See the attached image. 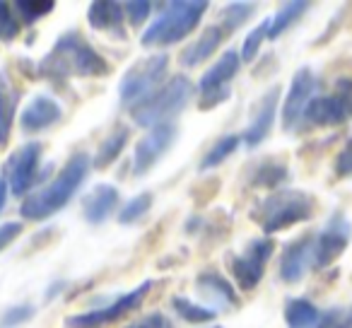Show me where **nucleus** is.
I'll return each instance as SVG.
<instances>
[{
  "mask_svg": "<svg viewBox=\"0 0 352 328\" xmlns=\"http://www.w3.org/2000/svg\"><path fill=\"white\" fill-rule=\"evenodd\" d=\"M273 251L275 241L270 237H261V239L249 241L241 254L227 256V270H230L232 280H234L241 292H254L258 287Z\"/></svg>",
  "mask_w": 352,
  "mask_h": 328,
  "instance_id": "nucleus-8",
  "label": "nucleus"
},
{
  "mask_svg": "<svg viewBox=\"0 0 352 328\" xmlns=\"http://www.w3.org/2000/svg\"><path fill=\"white\" fill-rule=\"evenodd\" d=\"M230 97H232V92H222V94H201V97H198V109H201V111H210V109H215V107H220V104H225Z\"/></svg>",
  "mask_w": 352,
  "mask_h": 328,
  "instance_id": "nucleus-40",
  "label": "nucleus"
},
{
  "mask_svg": "<svg viewBox=\"0 0 352 328\" xmlns=\"http://www.w3.org/2000/svg\"><path fill=\"white\" fill-rule=\"evenodd\" d=\"M316 328H352V307H336L326 311Z\"/></svg>",
  "mask_w": 352,
  "mask_h": 328,
  "instance_id": "nucleus-36",
  "label": "nucleus"
},
{
  "mask_svg": "<svg viewBox=\"0 0 352 328\" xmlns=\"http://www.w3.org/2000/svg\"><path fill=\"white\" fill-rule=\"evenodd\" d=\"M316 212V198L299 188H278L265 196L254 210L249 212L251 220L263 230L265 237H273L294 225L309 222Z\"/></svg>",
  "mask_w": 352,
  "mask_h": 328,
  "instance_id": "nucleus-3",
  "label": "nucleus"
},
{
  "mask_svg": "<svg viewBox=\"0 0 352 328\" xmlns=\"http://www.w3.org/2000/svg\"><path fill=\"white\" fill-rule=\"evenodd\" d=\"M239 142H241V138L239 135H222L220 140L215 142V145L210 147V150L206 152V157L201 160V172H210V169H215V167H220L222 162L225 160H230L232 155L236 152V147H239Z\"/></svg>",
  "mask_w": 352,
  "mask_h": 328,
  "instance_id": "nucleus-27",
  "label": "nucleus"
},
{
  "mask_svg": "<svg viewBox=\"0 0 352 328\" xmlns=\"http://www.w3.org/2000/svg\"><path fill=\"white\" fill-rule=\"evenodd\" d=\"M280 97H283V92H280V87L275 85V87H270L268 92L254 104V109H251V121L244 131L246 147H258L261 142L270 135L273 123H275V113H278Z\"/></svg>",
  "mask_w": 352,
  "mask_h": 328,
  "instance_id": "nucleus-16",
  "label": "nucleus"
},
{
  "mask_svg": "<svg viewBox=\"0 0 352 328\" xmlns=\"http://www.w3.org/2000/svg\"><path fill=\"white\" fill-rule=\"evenodd\" d=\"M121 203V193L111 184H97L87 196L82 198V217L89 225H102L113 215Z\"/></svg>",
  "mask_w": 352,
  "mask_h": 328,
  "instance_id": "nucleus-19",
  "label": "nucleus"
},
{
  "mask_svg": "<svg viewBox=\"0 0 352 328\" xmlns=\"http://www.w3.org/2000/svg\"><path fill=\"white\" fill-rule=\"evenodd\" d=\"M63 287H65V283H56L54 287L49 289V299H54V294H58V292H60V289H63Z\"/></svg>",
  "mask_w": 352,
  "mask_h": 328,
  "instance_id": "nucleus-42",
  "label": "nucleus"
},
{
  "mask_svg": "<svg viewBox=\"0 0 352 328\" xmlns=\"http://www.w3.org/2000/svg\"><path fill=\"white\" fill-rule=\"evenodd\" d=\"M41 152L44 145L41 142H27L20 150H15L6 162V182L10 188L12 196L22 198L30 196L32 186H36L39 182V162H41Z\"/></svg>",
  "mask_w": 352,
  "mask_h": 328,
  "instance_id": "nucleus-11",
  "label": "nucleus"
},
{
  "mask_svg": "<svg viewBox=\"0 0 352 328\" xmlns=\"http://www.w3.org/2000/svg\"><path fill=\"white\" fill-rule=\"evenodd\" d=\"M128 140H131V128L123 126V123L113 126L111 133L99 142L97 155H94V160H92V167L94 169H109L113 162L121 157V152L126 150Z\"/></svg>",
  "mask_w": 352,
  "mask_h": 328,
  "instance_id": "nucleus-24",
  "label": "nucleus"
},
{
  "mask_svg": "<svg viewBox=\"0 0 352 328\" xmlns=\"http://www.w3.org/2000/svg\"><path fill=\"white\" fill-rule=\"evenodd\" d=\"M316 97V75L311 68H299L294 73L292 83H289L287 97L280 109L283 113V128L285 131H297L304 123V111H307L309 102Z\"/></svg>",
  "mask_w": 352,
  "mask_h": 328,
  "instance_id": "nucleus-13",
  "label": "nucleus"
},
{
  "mask_svg": "<svg viewBox=\"0 0 352 328\" xmlns=\"http://www.w3.org/2000/svg\"><path fill=\"white\" fill-rule=\"evenodd\" d=\"M210 328H222V326H210Z\"/></svg>",
  "mask_w": 352,
  "mask_h": 328,
  "instance_id": "nucleus-43",
  "label": "nucleus"
},
{
  "mask_svg": "<svg viewBox=\"0 0 352 328\" xmlns=\"http://www.w3.org/2000/svg\"><path fill=\"white\" fill-rule=\"evenodd\" d=\"M309 3H304V0H294V3H285L283 8H280L278 12H275V17H270V30H268V39L275 41L280 39V36L285 34L287 30H292L294 25H297L299 20L304 17V12L309 10Z\"/></svg>",
  "mask_w": 352,
  "mask_h": 328,
  "instance_id": "nucleus-26",
  "label": "nucleus"
},
{
  "mask_svg": "<svg viewBox=\"0 0 352 328\" xmlns=\"http://www.w3.org/2000/svg\"><path fill=\"white\" fill-rule=\"evenodd\" d=\"M285 323L287 328H316L321 321L318 307L307 297H289L285 302Z\"/></svg>",
  "mask_w": 352,
  "mask_h": 328,
  "instance_id": "nucleus-25",
  "label": "nucleus"
},
{
  "mask_svg": "<svg viewBox=\"0 0 352 328\" xmlns=\"http://www.w3.org/2000/svg\"><path fill=\"white\" fill-rule=\"evenodd\" d=\"M352 239V225L342 210H336L328 217L326 227L316 232V241H314V254H311V268L323 270L333 265L342 254H345L347 244Z\"/></svg>",
  "mask_w": 352,
  "mask_h": 328,
  "instance_id": "nucleus-10",
  "label": "nucleus"
},
{
  "mask_svg": "<svg viewBox=\"0 0 352 328\" xmlns=\"http://www.w3.org/2000/svg\"><path fill=\"white\" fill-rule=\"evenodd\" d=\"M206 0H176V3H166L162 12L150 22L140 36V44L145 49H164V46H174L179 41L186 39L208 12Z\"/></svg>",
  "mask_w": 352,
  "mask_h": 328,
  "instance_id": "nucleus-4",
  "label": "nucleus"
},
{
  "mask_svg": "<svg viewBox=\"0 0 352 328\" xmlns=\"http://www.w3.org/2000/svg\"><path fill=\"white\" fill-rule=\"evenodd\" d=\"M314 241H316V232H304L302 237L285 246L283 256H280V280L283 283L294 285L307 275V270L311 268Z\"/></svg>",
  "mask_w": 352,
  "mask_h": 328,
  "instance_id": "nucleus-15",
  "label": "nucleus"
},
{
  "mask_svg": "<svg viewBox=\"0 0 352 328\" xmlns=\"http://www.w3.org/2000/svg\"><path fill=\"white\" fill-rule=\"evenodd\" d=\"M289 169L287 162L283 157H265L251 169L249 186L251 188H270V191H278V186H285L289 182Z\"/></svg>",
  "mask_w": 352,
  "mask_h": 328,
  "instance_id": "nucleus-22",
  "label": "nucleus"
},
{
  "mask_svg": "<svg viewBox=\"0 0 352 328\" xmlns=\"http://www.w3.org/2000/svg\"><path fill=\"white\" fill-rule=\"evenodd\" d=\"M333 172L338 179H350L352 177V138L345 142L340 152H338L336 162H333Z\"/></svg>",
  "mask_w": 352,
  "mask_h": 328,
  "instance_id": "nucleus-37",
  "label": "nucleus"
},
{
  "mask_svg": "<svg viewBox=\"0 0 352 328\" xmlns=\"http://www.w3.org/2000/svg\"><path fill=\"white\" fill-rule=\"evenodd\" d=\"M12 8H15L20 22H25V25H34L36 20H41V17L51 15V12L56 10V3H54V0H44V3L20 0V3H12Z\"/></svg>",
  "mask_w": 352,
  "mask_h": 328,
  "instance_id": "nucleus-32",
  "label": "nucleus"
},
{
  "mask_svg": "<svg viewBox=\"0 0 352 328\" xmlns=\"http://www.w3.org/2000/svg\"><path fill=\"white\" fill-rule=\"evenodd\" d=\"M8 182L3 177H0V212H3V208H6V203H8Z\"/></svg>",
  "mask_w": 352,
  "mask_h": 328,
  "instance_id": "nucleus-41",
  "label": "nucleus"
},
{
  "mask_svg": "<svg viewBox=\"0 0 352 328\" xmlns=\"http://www.w3.org/2000/svg\"><path fill=\"white\" fill-rule=\"evenodd\" d=\"M256 10L258 8L254 6V3H230V6L225 8V10L220 12V27L225 34H232V32H236L239 27H244L246 22L251 20V17L256 15Z\"/></svg>",
  "mask_w": 352,
  "mask_h": 328,
  "instance_id": "nucleus-28",
  "label": "nucleus"
},
{
  "mask_svg": "<svg viewBox=\"0 0 352 328\" xmlns=\"http://www.w3.org/2000/svg\"><path fill=\"white\" fill-rule=\"evenodd\" d=\"M36 68L39 78L56 89L65 87L70 78H107L111 73V63L75 30L60 34Z\"/></svg>",
  "mask_w": 352,
  "mask_h": 328,
  "instance_id": "nucleus-1",
  "label": "nucleus"
},
{
  "mask_svg": "<svg viewBox=\"0 0 352 328\" xmlns=\"http://www.w3.org/2000/svg\"><path fill=\"white\" fill-rule=\"evenodd\" d=\"M268 30H270V20H263L258 27H254V30L246 34L244 46H241V51H239L241 63H254V58L261 51V44L268 39Z\"/></svg>",
  "mask_w": 352,
  "mask_h": 328,
  "instance_id": "nucleus-33",
  "label": "nucleus"
},
{
  "mask_svg": "<svg viewBox=\"0 0 352 328\" xmlns=\"http://www.w3.org/2000/svg\"><path fill=\"white\" fill-rule=\"evenodd\" d=\"M225 36L227 34L222 32L220 25L206 27V30L201 32V36H198L193 44H188L186 49L182 51V56H179L182 65H184V68H198V65H203L208 58H212V56H215V51L222 46Z\"/></svg>",
  "mask_w": 352,
  "mask_h": 328,
  "instance_id": "nucleus-20",
  "label": "nucleus"
},
{
  "mask_svg": "<svg viewBox=\"0 0 352 328\" xmlns=\"http://www.w3.org/2000/svg\"><path fill=\"white\" fill-rule=\"evenodd\" d=\"M196 94V85L186 75H174L162 85L157 92H152L147 99L133 104L131 116L138 126L142 128H155L160 123H171V118L186 109V104Z\"/></svg>",
  "mask_w": 352,
  "mask_h": 328,
  "instance_id": "nucleus-5",
  "label": "nucleus"
},
{
  "mask_svg": "<svg viewBox=\"0 0 352 328\" xmlns=\"http://www.w3.org/2000/svg\"><path fill=\"white\" fill-rule=\"evenodd\" d=\"M22 92L12 85L8 73L0 70V147H8L12 135V123H15V113L20 107Z\"/></svg>",
  "mask_w": 352,
  "mask_h": 328,
  "instance_id": "nucleus-23",
  "label": "nucleus"
},
{
  "mask_svg": "<svg viewBox=\"0 0 352 328\" xmlns=\"http://www.w3.org/2000/svg\"><path fill=\"white\" fill-rule=\"evenodd\" d=\"M196 292L201 294L203 302L210 304L212 311H232V309L241 307L239 292H236L234 283L225 278L217 270H203L196 278Z\"/></svg>",
  "mask_w": 352,
  "mask_h": 328,
  "instance_id": "nucleus-14",
  "label": "nucleus"
},
{
  "mask_svg": "<svg viewBox=\"0 0 352 328\" xmlns=\"http://www.w3.org/2000/svg\"><path fill=\"white\" fill-rule=\"evenodd\" d=\"M123 3H92L87 10V22L94 32H107V34L121 36L126 39V30H123Z\"/></svg>",
  "mask_w": 352,
  "mask_h": 328,
  "instance_id": "nucleus-21",
  "label": "nucleus"
},
{
  "mask_svg": "<svg viewBox=\"0 0 352 328\" xmlns=\"http://www.w3.org/2000/svg\"><path fill=\"white\" fill-rule=\"evenodd\" d=\"M126 328H174V326H171V321L162 311H152L147 316L138 318V321L128 323Z\"/></svg>",
  "mask_w": 352,
  "mask_h": 328,
  "instance_id": "nucleus-38",
  "label": "nucleus"
},
{
  "mask_svg": "<svg viewBox=\"0 0 352 328\" xmlns=\"http://www.w3.org/2000/svg\"><path fill=\"white\" fill-rule=\"evenodd\" d=\"M152 285H155L152 280H145V283H140L135 289L116 297L111 304H107V307H99V309H92V311L68 316L65 318V328H104V326H109V323H116L118 318H123L126 314H131L133 309L140 307L142 299L150 294Z\"/></svg>",
  "mask_w": 352,
  "mask_h": 328,
  "instance_id": "nucleus-9",
  "label": "nucleus"
},
{
  "mask_svg": "<svg viewBox=\"0 0 352 328\" xmlns=\"http://www.w3.org/2000/svg\"><path fill=\"white\" fill-rule=\"evenodd\" d=\"M152 201H155V196H152L150 191L138 193L135 198H131V201L121 208V212H118V222H121V225H133V222L142 220V217L150 212Z\"/></svg>",
  "mask_w": 352,
  "mask_h": 328,
  "instance_id": "nucleus-30",
  "label": "nucleus"
},
{
  "mask_svg": "<svg viewBox=\"0 0 352 328\" xmlns=\"http://www.w3.org/2000/svg\"><path fill=\"white\" fill-rule=\"evenodd\" d=\"M171 307H174V311L188 323H208V321H215V316H217V311H212L210 307L191 302V299H186V297H174L171 299Z\"/></svg>",
  "mask_w": 352,
  "mask_h": 328,
  "instance_id": "nucleus-29",
  "label": "nucleus"
},
{
  "mask_svg": "<svg viewBox=\"0 0 352 328\" xmlns=\"http://www.w3.org/2000/svg\"><path fill=\"white\" fill-rule=\"evenodd\" d=\"M22 227H25L22 222H3L0 225V254L22 234Z\"/></svg>",
  "mask_w": 352,
  "mask_h": 328,
  "instance_id": "nucleus-39",
  "label": "nucleus"
},
{
  "mask_svg": "<svg viewBox=\"0 0 352 328\" xmlns=\"http://www.w3.org/2000/svg\"><path fill=\"white\" fill-rule=\"evenodd\" d=\"M34 314H36L34 304H15V307H10L3 314L0 328H20V326H25L27 321H32Z\"/></svg>",
  "mask_w": 352,
  "mask_h": 328,
  "instance_id": "nucleus-34",
  "label": "nucleus"
},
{
  "mask_svg": "<svg viewBox=\"0 0 352 328\" xmlns=\"http://www.w3.org/2000/svg\"><path fill=\"white\" fill-rule=\"evenodd\" d=\"M176 131L174 123H160V126L150 128L145 135L138 140L135 150H133V174L135 177H145L150 174V169L155 167L157 162L169 152V147L174 145Z\"/></svg>",
  "mask_w": 352,
  "mask_h": 328,
  "instance_id": "nucleus-12",
  "label": "nucleus"
},
{
  "mask_svg": "<svg viewBox=\"0 0 352 328\" xmlns=\"http://www.w3.org/2000/svg\"><path fill=\"white\" fill-rule=\"evenodd\" d=\"M241 68V56L239 51L230 49L217 58V63L210 70H206V75L198 83V97L201 94H222V92H232L230 83L239 75Z\"/></svg>",
  "mask_w": 352,
  "mask_h": 328,
  "instance_id": "nucleus-18",
  "label": "nucleus"
},
{
  "mask_svg": "<svg viewBox=\"0 0 352 328\" xmlns=\"http://www.w3.org/2000/svg\"><path fill=\"white\" fill-rule=\"evenodd\" d=\"M152 3H147V0H131V3H123V12H126V20L128 25L133 27V30H140L142 25L147 22V17L152 15Z\"/></svg>",
  "mask_w": 352,
  "mask_h": 328,
  "instance_id": "nucleus-35",
  "label": "nucleus"
},
{
  "mask_svg": "<svg viewBox=\"0 0 352 328\" xmlns=\"http://www.w3.org/2000/svg\"><path fill=\"white\" fill-rule=\"evenodd\" d=\"M89 169H92V157L85 150L73 152V155L68 157V162L63 164V169H60L46 186H41L39 191H32L30 196L22 201V206H20L22 220L41 222V220H49V217L56 215L58 210H63L75 198V193L80 191L82 182L87 179Z\"/></svg>",
  "mask_w": 352,
  "mask_h": 328,
  "instance_id": "nucleus-2",
  "label": "nucleus"
},
{
  "mask_svg": "<svg viewBox=\"0 0 352 328\" xmlns=\"http://www.w3.org/2000/svg\"><path fill=\"white\" fill-rule=\"evenodd\" d=\"M352 121V78H338L333 89L316 94L304 111V123L314 128H338Z\"/></svg>",
  "mask_w": 352,
  "mask_h": 328,
  "instance_id": "nucleus-7",
  "label": "nucleus"
},
{
  "mask_svg": "<svg viewBox=\"0 0 352 328\" xmlns=\"http://www.w3.org/2000/svg\"><path fill=\"white\" fill-rule=\"evenodd\" d=\"M22 34V22L12 3L0 0V44H12Z\"/></svg>",
  "mask_w": 352,
  "mask_h": 328,
  "instance_id": "nucleus-31",
  "label": "nucleus"
},
{
  "mask_svg": "<svg viewBox=\"0 0 352 328\" xmlns=\"http://www.w3.org/2000/svg\"><path fill=\"white\" fill-rule=\"evenodd\" d=\"M166 73H169V56L162 51L145 56L123 73L121 85H118V97L123 104L142 102L166 83Z\"/></svg>",
  "mask_w": 352,
  "mask_h": 328,
  "instance_id": "nucleus-6",
  "label": "nucleus"
},
{
  "mask_svg": "<svg viewBox=\"0 0 352 328\" xmlns=\"http://www.w3.org/2000/svg\"><path fill=\"white\" fill-rule=\"evenodd\" d=\"M63 118V107L49 94H36L20 113V128L25 133H41L54 128Z\"/></svg>",
  "mask_w": 352,
  "mask_h": 328,
  "instance_id": "nucleus-17",
  "label": "nucleus"
}]
</instances>
